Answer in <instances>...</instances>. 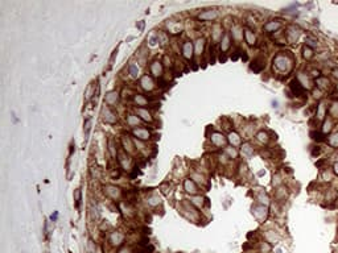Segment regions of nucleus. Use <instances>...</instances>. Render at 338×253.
Returning a JSON list of instances; mask_svg holds the SVG:
<instances>
[{
	"instance_id": "f257e3e1",
	"label": "nucleus",
	"mask_w": 338,
	"mask_h": 253,
	"mask_svg": "<svg viewBox=\"0 0 338 253\" xmlns=\"http://www.w3.org/2000/svg\"><path fill=\"white\" fill-rule=\"evenodd\" d=\"M102 116H103V121L107 124H114L116 123V115L114 113V111L110 107H104L102 110Z\"/></svg>"
},
{
	"instance_id": "f03ea898",
	"label": "nucleus",
	"mask_w": 338,
	"mask_h": 253,
	"mask_svg": "<svg viewBox=\"0 0 338 253\" xmlns=\"http://www.w3.org/2000/svg\"><path fill=\"white\" fill-rule=\"evenodd\" d=\"M274 63L276 65V67H277V69H280L281 71L288 70V69H289V66H291L289 61H288L287 58L284 57V55H277V57L275 58Z\"/></svg>"
},
{
	"instance_id": "7ed1b4c3",
	"label": "nucleus",
	"mask_w": 338,
	"mask_h": 253,
	"mask_svg": "<svg viewBox=\"0 0 338 253\" xmlns=\"http://www.w3.org/2000/svg\"><path fill=\"white\" fill-rule=\"evenodd\" d=\"M140 83H141V87H143L144 90H147V91H151V90L154 87L153 79H152L151 76H148V75H144L143 78H141Z\"/></svg>"
},
{
	"instance_id": "20e7f679",
	"label": "nucleus",
	"mask_w": 338,
	"mask_h": 253,
	"mask_svg": "<svg viewBox=\"0 0 338 253\" xmlns=\"http://www.w3.org/2000/svg\"><path fill=\"white\" fill-rule=\"evenodd\" d=\"M133 134H135L137 139H140V140H148L149 137H151V133H149L147 129H144V128L133 129Z\"/></svg>"
},
{
	"instance_id": "39448f33",
	"label": "nucleus",
	"mask_w": 338,
	"mask_h": 253,
	"mask_svg": "<svg viewBox=\"0 0 338 253\" xmlns=\"http://www.w3.org/2000/svg\"><path fill=\"white\" fill-rule=\"evenodd\" d=\"M136 113H137L139 116H140L143 120H145V121H153V117H152V115H151V112H148V110H145V108H137L136 110Z\"/></svg>"
},
{
	"instance_id": "423d86ee",
	"label": "nucleus",
	"mask_w": 338,
	"mask_h": 253,
	"mask_svg": "<svg viewBox=\"0 0 338 253\" xmlns=\"http://www.w3.org/2000/svg\"><path fill=\"white\" fill-rule=\"evenodd\" d=\"M151 71H152V74H153L154 76H161V74H162V66H161V63H160L159 61H154V62H152V65H151Z\"/></svg>"
},
{
	"instance_id": "0eeeda50",
	"label": "nucleus",
	"mask_w": 338,
	"mask_h": 253,
	"mask_svg": "<svg viewBox=\"0 0 338 253\" xmlns=\"http://www.w3.org/2000/svg\"><path fill=\"white\" fill-rule=\"evenodd\" d=\"M182 53H184V57L188 58V59H190L193 55V45L190 44V42H185L184 45H182Z\"/></svg>"
},
{
	"instance_id": "6e6552de",
	"label": "nucleus",
	"mask_w": 338,
	"mask_h": 253,
	"mask_svg": "<svg viewBox=\"0 0 338 253\" xmlns=\"http://www.w3.org/2000/svg\"><path fill=\"white\" fill-rule=\"evenodd\" d=\"M184 187H185V190H186V192H190V194H196V192L198 191L196 183L193 181H190V179H186V181H185Z\"/></svg>"
},
{
	"instance_id": "1a4fd4ad",
	"label": "nucleus",
	"mask_w": 338,
	"mask_h": 253,
	"mask_svg": "<svg viewBox=\"0 0 338 253\" xmlns=\"http://www.w3.org/2000/svg\"><path fill=\"white\" fill-rule=\"evenodd\" d=\"M297 37H298V30L296 28H289L288 29V33H287V38H288V41L289 42H295L296 40H297Z\"/></svg>"
},
{
	"instance_id": "9d476101",
	"label": "nucleus",
	"mask_w": 338,
	"mask_h": 253,
	"mask_svg": "<svg viewBox=\"0 0 338 253\" xmlns=\"http://www.w3.org/2000/svg\"><path fill=\"white\" fill-rule=\"evenodd\" d=\"M291 88L293 90V92H295L296 95H301L304 92L303 86H301V83L298 81H293L292 83H291Z\"/></svg>"
},
{
	"instance_id": "9b49d317",
	"label": "nucleus",
	"mask_w": 338,
	"mask_h": 253,
	"mask_svg": "<svg viewBox=\"0 0 338 253\" xmlns=\"http://www.w3.org/2000/svg\"><path fill=\"white\" fill-rule=\"evenodd\" d=\"M211 141L214 142L215 145H223L225 142H226V140H225V137H223V134H221V133H214L213 136H211Z\"/></svg>"
},
{
	"instance_id": "f8f14e48",
	"label": "nucleus",
	"mask_w": 338,
	"mask_h": 253,
	"mask_svg": "<svg viewBox=\"0 0 338 253\" xmlns=\"http://www.w3.org/2000/svg\"><path fill=\"white\" fill-rule=\"evenodd\" d=\"M217 17V12L215 11H206V12H202L200 15L201 20H213V18Z\"/></svg>"
},
{
	"instance_id": "ddd939ff",
	"label": "nucleus",
	"mask_w": 338,
	"mask_h": 253,
	"mask_svg": "<svg viewBox=\"0 0 338 253\" xmlns=\"http://www.w3.org/2000/svg\"><path fill=\"white\" fill-rule=\"evenodd\" d=\"M133 102H135L137 105H145L147 103H148V99L140 94H136L135 96H133Z\"/></svg>"
},
{
	"instance_id": "4468645a",
	"label": "nucleus",
	"mask_w": 338,
	"mask_h": 253,
	"mask_svg": "<svg viewBox=\"0 0 338 253\" xmlns=\"http://www.w3.org/2000/svg\"><path fill=\"white\" fill-rule=\"evenodd\" d=\"M118 102V94L116 92H108L106 95V103L107 104H115Z\"/></svg>"
},
{
	"instance_id": "2eb2a0df",
	"label": "nucleus",
	"mask_w": 338,
	"mask_h": 253,
	"mask_svg": "<svg viewBox=\"0 0 338 253\" xmlns=\"http://www.w3.org/2000/svg\"><path fill=\"white\" fill-rule=\"evenodd\" d=\"M244 37H246V41L248 42V45L255 44V36H254V33L250 30V29H246L244 30Z\"/></svg>"
},
{
	"instance_id": "dca6fc26",
	"label": "nucleus",
	"mask_w": 338,
	"mask_h": 253,
	"mask_svg": "<svg viewBox=\"0 0 338 253\" xmlns=\"http://www.w3.org/2000/svg\"><path fill=\"white\" fill-rule=\"evenodd\" d=\"M277 28H280V23H275V21H271V23H268V24H266L264 25V29H266L267 32H272V30H276Z\"/></svg>"
},
{
	"instance_id": "f3484780",
	"label": "nucleus",
	"mask_w": 338,
	"mask_h": 253,
	"mask_svg": "<svg viewBox=\"0 0 338 253\" xmlns=\"http://www.w3.org/2000/svg\"><path fill=\"white\" fill-rule=\"evenodd\" d=\"M127 124L130 126H136L139 124V119L137 116H133V115H127Z\"/></svg>"
},
{
	"instance_id": "a211bd4d",
	"label": "nucleus",
	"mask_w": 338,
	"mask_h": 253,
	"mask_svg": "<svg viewBox=\"0 0 338 253\" xmlns=\"http://www.w3.org/2000/svg\"><path fill=\"white\" fill-rule=\"evenodd\" d=\"M123 145H124V149L127 150V152H132L133 150V142L131 141L130 139H123Z\"/></svg>"
},
{
	"instance_id": "6ab92c4d",
	"label": "nucleus",
	"mask_w": 338,
	"mask_h": 253,
	"mask_svg": "<svg viewBox=\"0 0 338 253\" xmlns=\"http://www.w3.org/2000/svg\"><path fill=\"white\" fill-rule=\"evenodd\" d=\"M229 141L231 142L232 145H238L240 142V139H239V136H238L235 132H231L230 133V136H229Z\"/></svg>"
},
{
	"instance_id": "aec40b11",
	"label": "nucleus",
	"mask_w": 338,
	"mask_h": 253,
	"mask_svg": "<svg viewBox=\"0 0 338 253\" xmlns=\"http://www.w3.org/2000/svg\"><path fill=\"white\" fill-rule=\"evenodd\" d=\"M242 152L247 155H251L254 153V148H251V145L248 144V142H244V144L242 145Z\"/></svg>"
},
{
	"instance_id": "412c9836",
	"label": "nucleus",
	"mask_w": 338,
	"mask_h": 253,
	"mask_svg": "<svg viewBox=\"0 0 338 253\" xmlns=\"http://www.w3.org/2000/svg\"><path fill=\"white\" fill-rule=\"evenodd\" d=\"M202 50H203V40H197L196 42V54H202Z\"/></svg>"
},
{
	"instance_id": "4be33fe9",
	"label": "nucleus",
	"mask_w": 338,
	"mask_h": 253,
	"mask_svg": "<svg viewBox=\"0 0 338 253\" xmlns=\"http://www.w3.org/2000/svg\"><path fill=\"white\" fill-rule=\"evenodd\" d=\"M130 74H131V76H133V78H136V76L139 75V67L136 65H131L130 66Z\"/></svg>"
},
{
	"instance_id": "5701e85b",
	"label": "nucleus",
	"mask_w": 338,
	"mask_h": 253,
	"mask_svg": "<svg viewBox=\"0 0 338 253\" xmlns=\"http://www.w3.org/2000/svg\"><path fill=\"white\" fill-rule=\"evenodd\" d=\"M229 41H230V40H229V36H227V34H225V36H223V40H222V45H221V46H222V50H226L227 47L230 46V42H229Z\"/></svg>"
},
{
	"instance_id": "b1692460",
	"label": "nucleus",
	"mask_w": 338,
	"mask_h": 253,
	"mask_svg": "<svg viewBox=\"0 0 338 253\" xmlns=\"http://www.w3.org/2000/svg\"><path fill=\"white\" fill-rule=\"evenodd\" d=\"M258 140L261 142H268V134L266 132H259L258 133Z\"/></svg>"
},
{
	"instance_id": "393cba45",
	"label": "nucleus",
	"mask_w": 338,
	"mask_h": 253,
	"mask_svg": "<svg viewBox=\"0 0 338 253\" xmlns=\"http://www.w3.org/2000/svg\"><path fill=\"white\" fill-rule=\"evenodd\" d=\"M90 129H91V120H90V119H87L86 123H85V136H86V139H87L89 133H90Z\"/></svg>"
},
{
	"instance_id": "a878e982",
	"label": "nucleus",
	"mask_w": 338,
	"mask_h": 253,
	"mask_svg": "<svg viewBox=\"0 0 338 253\" xmlns=\"http://www.w3.org/2000/svg\"><path fill=\"white\" fill-rule=\"evenodd\" d=\"M312 55H313V53H312V50L309 49L308 46H305V47H304V57H305V58H310Z\"/></svg>"
},
{
	"instance_id": "bb28decb",
	"label": "nucleus",
	"mask_w": 338,
	"mask_h": 253,
	"mask_svg": "<svg viewBox=\"0 0 338 253\" xmlns=\"http://www.w3.org/2000/svg\"><path fill=\"white\" fill-rule=\"evenodd\" d=\"M108 146H110L108 149H110V152H111V154H112V155L116 154V152H115V148H114V141H112V140H110V141H108Z\"/></svg>"
},
{
	"instance_id": "cd10ccee",
	"label": "nucleus",
	"mask_w": 338,
	"mask_h": 253,
	"mask_svg": "<svg viewBox=\"0 0 338 253\" xmlns=\"http://www.w3.org/2000/svg\"><path fill=\"white\" fill-rule=\"evenodd\" d=\"M326 83H329L327 79H318V81H317V84H318L320 87H325V86H326Z\"/></svg>"
},
{
	"instance_id": "c85d7f7f",
	"label": "nucleus",
	"mask_w": 338,
	"mask_h": 253,
	"mask_svg": "<svg viewBox=\"0 0 338 253\" xmlns=\"http://www.w3.org/2000/svg\"><path fill=\"white\" fill-rule=\"evenodd\" d=\"M330 144L334 145V146H335V145H338V134H334V136L330 139Z\"/></svg>"
},
{
	"instance_id": "c756f323",
	"label": "nucleus",
	"mask_w": 338,
	"mask_h": 253,
	"mask_svg": "<svg viewBox=\"0 0 338 253\" xmlns=\"http://www.w3.org/2000/svg\"><path fill=\"white\" fill-rule=\"evenodd\" d=\"M227 153H229V154L231 155V157H234V158H235V157H237V155H238L237 150H235V149H231V148H227Z\"/></svg>"
},
{
	"instance_id": "7c9ffc66",
	"label": "nucleus",
	"mask_w": 338,
	"mask_h": 253,
	"mask_svg": "<svg viewBox=\"0 0 338 253\" xmlns=\"http://www.w3.org/2000/svg\"><path fill=\"white\" fill-rule=\"evenodd\" d=\"M75 199H77L75 200V202H77V206H79V202H81V191L79 190L75 191Z\"/></svg>"
},
{
	"instance_id": "2f4dec72",
	"label": "nucleus",
	"mask_w": 338,
	"mask_h": 253,
	"mask_svg": "<svg viewBox=\"0 0 338 253\" xmlns=\"http://www.w3.org/2000/svg\"><path fill=\"white\" fill-rule=\"evenodd\" d=\"M159 41V36H152L151 40H149V42H151V45H156V42Z\"/></svg>"
},
{
	"instance_id": "473e14b6",
	"label": "nucleus",
	"mask_w": 338,
	"mask_h": 253,
	"mask_svg": "<svg viewBox=\"0 0 338 253\" xmlns=\"http://www.w3.org/2000/svg\"><path fill=\"white\" fill-rule=\"evenodd\" d=\"M322 115H324V104H320V113H318V117H320V119H322V117H324Z\"/></svg>"
},
{
	"instance_id": "72a5a7b5",
	"label": "nucleus",
	"mask_w": 338,
	"mask_h": 253,
	"mask_svg": "<svg viewBox=\"0 0 338 253\" xmlns=\"http://www.w3.org/2000/svg\"><path fill=\"white\" fill-rule=\"evenodd\" d=\"M330 128H332V126H330V123H325V128H324V131H325V132H326V131H330Z\"/></svg>"
},
{
	"instance_id": "f704fd0d",
	"label": "nucleus",
	"mask_w": 338,
	"mask_h": 253,
	"mask_svg": "<svg viewBox=\"0 0 338 253\" xmlns=\"http://www.w3.org/2000/svg\"><path fill=\"white\" fill-rule=\"evenodd\" d=\"M335 76H338V71H335Z\"/></svg>"
}]
</instances>
